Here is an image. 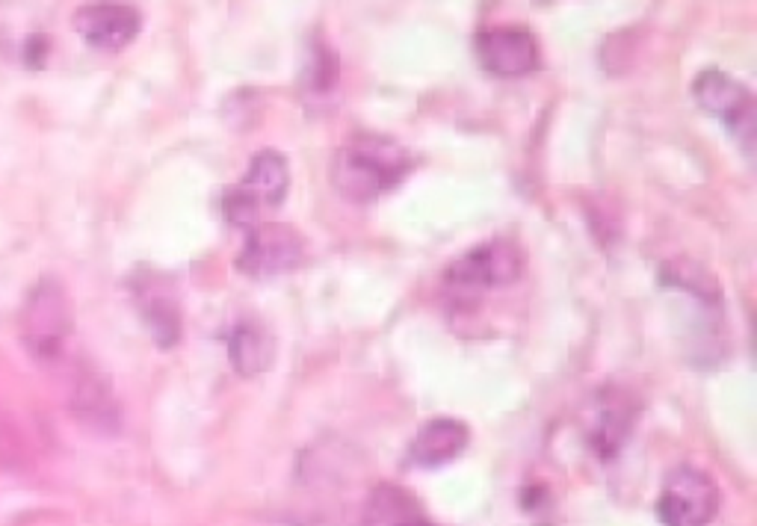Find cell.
<instances>
[{"mask_svg":"<svg viewBox=\"0 0 757 526\" xmlns=\"http://www.w3.org/2000/svg\"><path fill=\"white\" fill-rule=\"evenodd\" d=\"M414 154L385 133H352L332 157V184L349 202H376L400 187L414 169Z\"/></svg>","mask_w":757,"mask_h":526,"instance_id":"6da1fadb","label":"cell"},{"mask_svg":"<svg viewBox=\"0 0 757 526\" xmlns=\"http://www.w3.org/2000/svg\"><path fill=\"white\" fill-rule=\"evenodd\" d=\"M290 187L287 157L266 148L251 157L249 169L222 198V213L231 225H258V216L284 202Z\"/></svg>","mask_w":757,"mask_h":526,"instance_id":"7a4b0ae2","label":"cell"},{"mask_svg":"<svg viewBox=\"0 0 757 526\" xmlns=\"http://www.w3.org/2000/svg\"><path fill=\"white\" fill-rule=\"evenodd\" d=\"M75 329L68 293L60 281L42 278L33 287L21 311V334L36 358H57L65 349V340Z\"/></svg>","mask_w":757,"mask_h":526,"instance_id":"3957f363","label":"cell"},{"mask_svg":"<svg viewBox=\"0 0 757 526\" xmlns=\"http://www.w3.org/2000/svg\"><path fill=\"white\" fill-rule=\"evenodd\" d=\"M524 255L509 240H491L471 251H464L459 261H453L444 272V281L456 293H485V290L503 287L521 275Z\"/></svg>","mask_w":757,"mask_h":526,"instance_id":"277c9868","label":"cell"},{"mask_svg":"<svg viewBox=\"0 0 757 526\" xmlns=\"http://www.w3.org/2000/svg\"><path fill=\"white\" fill-rule=\"evenodd\" d=\"M719 512V488L698 467H677L669 473L657 500L663 526H707Z\"/></svg>","mask_w":757,"mask_h":526,"instance_id":"5b68a950","label":"cell"},{"mask_svg":"<svg viewBox=\"0 0 757 526\" xmlns=\"http://www.w3.org/2000/svg\"><path fill=\"white\" fill-rule=\"evenodd\" d=\"M308 243L305 237L284 222H261L251 225L243 248L237 255V269L246 275H278L302 266Z\"/></svg>","mask_w":757,"mask_h":526,"instance_id":"8992f818","label":"cell"},{"mask_svg":"<svg viewBox=\"0 0 757 526\" xmlns=\"http://www.w3.org/2000/svg\"><path fill=\"white\" fill-rule=\"evenodd\" d=\"M692 95L695 101L704 106L707 113H713L716 119H722L728 124L731 136L743 139V148L751 151V139H754V98L751 92L734 80L731 75L719 68H707L701 71L692 83Z\"/></svg>","mask_w":757,"mask_h":526,"instance_id":"52a82bcc","label":"cell"},{"mask_svg":"<svg viewBox=\"0 0 757 526\" xmlns=\"http://www.w3.org/2000/svg\"><path fill=\"white\" fill-rule=\"evenodd\" d=\"M476 57L497 77H521L538 65V42L527 27L503 24L476 35Z\"/></svg>","mask_w":757,"mask_h":526,"instance_id":"ba28073f","label":"cell"},{"mask_svg":"<svg viewBox=\"0 0 757 526\" xmlns=\"http://www.w3.org/2000/svg\"><path fill=\"white\" fill-rule=\"evenodd\" d=\"M75 27L98 50H121L136 39L142 18L128 4H89L77 9Z\"/></svg>","mask_w":757,"mask_h":526,"instance_id":"9c48e42d","label":"cell"},{"mask_svg":"<svg viewBox=\"0 0 757 526\" xmlns=\"http://www.w3.org/2000/svg\"><path fill=\"white\" fill-rule=\"evenodd\" d=\"M136 302L154 340L160 346H172L181 337V305H178V293L172 290L169 278L142 275L136 287Z\"/></svg>","mask_w":757,"mask_h":526,"instance_id":"30bf717a","label":"cell"},{"mask_svg":"<svg viewBox=\"0 0 757 526\" xmlns=\"http://www.w3.org/2000/svg\"><path fill=\"white\" fill-rule=\"evenodd\" d=\"M471 441V432L456 417H435L429 420L408 446V461L414 467H441L453 461Z\"/></svg>","mask_w":757,"mask_h":526,"instance_id":"8fae6325","label":"cell"},{"mask_svg":"<svg viewBox=\"0 0 757 526\" xmlns=\"http://www.w3.org/2000/svg\"><path fill=\"white\" fill-rule=\"evenodd\" d=\"M228 358L240 376L266 373L276 361V337L255 317L240 319L228 337Z\"/></svg>","mask_w":757,"mask_h":526,"instance_id":"7c38bea8","label":"cell"},{"mask_svg":"<svg viewBox=\"0 0 757 526\" xmlns=\"http://www.w3.org/2000/svg\"><path fill=\"white\" fill-rule=\"evenodd\" d=\"M385 526H432L426 517H420L418 512H403V515H393L391 520H385Z\"/></svg>","mask_w":757,"mask_h":526,"instance_id":"4fadbf2b","label":"cell"}]
</instances>
